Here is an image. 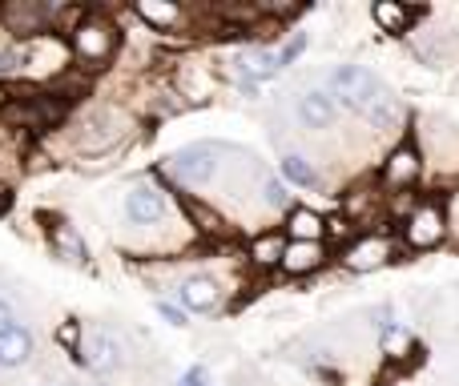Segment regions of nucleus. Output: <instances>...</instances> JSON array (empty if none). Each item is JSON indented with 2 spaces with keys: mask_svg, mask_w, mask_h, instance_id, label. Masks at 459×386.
Listing matches in <instances>:
<instances>
[{
  "mask_svg": "<svg viewBox=\"0 0 459 386\" xmlns=\"http://www.w3.org/2000/svg\"><path fill=\"white\" fill-rule=\"evenodd\" d=\"M178 298H182V306L194 310V314H214V310L222 306V286L210 274H190L178 286Z\"/></svg>",
  "mask_w": 459,
  "mask_h": 386,
  "instance_id": "nucleus-12",
  "label": "nucleus"
},
{
  "mask_svg": "<svg viewBox=\"0 0 459 386\" xmlns=\"http://www.w3.org/2000/svg\"><path fill=\"white\" fill-rule=\"evenodd\" d=\"M32 355H37V339H32L29 326L16 322L8 334H0V366H4V371H21V366H29Z\"/></svg>",
  "mask_w": 459,
  "mask_h": 386,
  "instance_id": "nucleus-13",
  "label": "nucleus"
},
{
  "mask_svg": "<svg viewBox=\"0 0 459 386\" xmlns=\"http://www.w3.org/2000/svg\"><path fill=\"white\" fill-rule=\"evenodd\" d=\"M391 258H395V237L387 234H359L342 245V266L351 274H371V270L387 266Z\"/></svg>",
  "mask_w": 459,
  "mask_h": 386,
  "instance_id": "nucleus-5",
  "label": "nucleus"
},
{
  "mask_svg": "<svg viewBox=\"0 0 459 386\" xmlns=\"http://www.w3.org/2000/svg\"><path fill=\"white\" fill-rule=\"evenodd\" d=\"M69 48L77 61H85L89 69H97V64H105L113 53H117V29H113L105 16H85V21L73 24Z\"/></svg>",
  "mask_w": 459,
  "mask_h": 386,
  "instance_id": "nucleus-3",
  "label": "nucleus"
},
{
  "mask_svg": "<svg viewBox=\"0 0 459 386\" xmlns=\"http://www.w3.org/2000/svg\"><path fill=\"white\" fill-rule=\"evenodd\" d=\"M53 250L61 262H73V266H81L85 262V242H81V234L69 226V221H53Z\"/></svg>",
  "mask_w": 459,
  "mask_h": 386,
  "instance_id": "nucleus-20",
  "label": "nucleus"
},
{
  "mask_svg": "<svg viewBox=\"0 0 459 386\" xmlns=\"http://www.w3.org/2000/svg\"><path fill=\"white\" fill-rule=\"evenodd\" d=\"M379 347H383V355H387V358H407L415 350V339L403 330V326L391 322L387 330H379Z\"/></svg>",
  "mask_w": 459,
  "mask_h": 386,
  "instance_id": "nucleus-23",
  "label": "nucleus"
},
{
  "mask_svg": "<svg viewBox=\"0 0 459 386\" xmlns=\"http://www.w3.org/2000/svg\"><path fill=\"white\" fill-rule=\"evenodd\" d=\"M65 117V105L53 101V97H24V101L8 105L4 109V121L16 129H37V133H45V129H53L56 121Z\"/></svg>",
  "mask_w": 459,
  "mask_h": 386,
  "instance_id": "nucleus-9",
  "label": "nucleus"
},
{
  "mask_svg": "<svg viewBox=\"0 0 459 386\" xmlns=\"http://www.w3.org/2000/svg\"><path fill=\"white\" fill-rule=\"evenodd\" d=\"M423 174V153L415 150L411 142L395 145V150L383 158L379 166V185L383 190H407V185H415V177Z\"/></svg>",
  "mask_w": 459,
  "mask_h": 386,
  "instance_id": "nucleus-10",
  "label": "nucleus"
},
{
  "mask_svg": "<svg viewBox=\"0 0 459 386\" xmlns=\"http://www.w3.org/2000/svg\"><path fill=\"white\" fill-rule=\"evenodd\" d=\"M331 97L355 109L371 129H391L399 117V101L387 89V81L367 64H339L331 73Z\"/></svg>",
  "mask_w": 459,
  "mask_h": 386,
  "instance_id": "nucleus-1",
  "label": "nucleus"
},
{
  "mask_svg": "<svg viewBox=\"0 0 459 386\" xmlns=\"http://www.w3.org/2000/svg\"><path fill=\"white\" fill-rule=\"evenodd\" d=\"M8 205H13V190H8V185H0V213H8Z\"/></svg>",
  "mask_w": 459,
  "mask_h": 386,
  "instance_id": "nucleus-30",
  "label": "nucleus"
},
{
  "mask_svg": "<svg viewBox=\"0 0 459 386\" xmlns=\"http://www.w3.org/2000/svg\"><path fill=\"white\" fill-rule=\"evenodd\" d=\"M286 245H290V237H286V234H274V229H270V234H258L250 245H246V258H250V266L262 270V274H266V270H282Z\"/></svg>",
  "mask_w": 459,
  "mask_h": 386,
  "instance_id": "nucleus-14",
  "label": "nucleus"
},
{
  "mask_svg": "<svg viewBox=\"0 0 459 386\" xmlns=\"http://www.w3.org/2000/svg\"><path fill=\"white\" fill-rule=\"evenodd\" d=\"M178 89H182L190 101H206L210 89H214V81H210L206 69H194V61H186L182 69H178Z\"/></svg>",
  "mask_w": 459,
  "mask_h": 386,
  "instance_id": "nucleus-22",
  "label": "nucleus"
},
{
  "mask_svg": "<svg viewBox=\"0 0 459 386\" xmlns=\"http://www.w3.org/2000/svg\"><path fill=\"white\" fill-rule=\"evenodd\" d=\"M134 13L142 16L145 24H153V29H174V24L182 21V4H178V0H137Z\"/></svg>",
  "mask_w": 459,
  "mask_h": 386,
  "instance_id": "nucleus-19",
  "label": "nucleus"
},
{
  "mask_svg": "<svg viewBox=\"0 0 459 386\" xmlns=\"http://www.w3.org/2000/svg\"><path fill=\"white\" fill-rule=\"evenodd\" d=\"M302 48H307V32H294V37L278 48V64H282V69H286V64H294L302 56Z\"/></svg>",
  "mask_w": 459,
  "mask_h": 386,
  "instance_id": "nucleus-25",
  "label": "nucleus"
},
{
  "mask_svg": "<svg viewBox=\"0 0 459 386\" xmlns=\"http://www.w3.org/2000/svg\"><path fill=\"white\" fill-rule=\"evenodd\" d=\"M21 69H24L21 48H4V53H0V77H16Z\"/></svg>",
  "mask_w": 459,
  "mask_h": 386,
  "instance_id": "nucleus-26",
  "label": "nucleus"
},
{
  "mask_svg": "<svg viewBox=\"0 0 459 386\" xmlns=\"http://www.w3.org/2000/svg\"><path fill=\"white\" fill-rule=\"evenodd\" d=\"M16 326V314H13V306H8L4 298H0V334H8Z\"/></svg>",
  "mask_w": 459,
  "mask_h": 386,
  "instance_id": "nucleus-29",
  "label": "nucleus"
},
{
  "mask_svg": "<svg viewBox=\"0 0 459 386\" xmlns=\"http://www.w3.org/2000/svg\"><path fill=\"white\" fill-rule=\"evenodd\" d=\"M282 182L299 185V190H315V185H318V169L310 166L302 153H282Z\"/></svg>",
  "mask_w": 459,
  "mask_h": 386,
  "instance_id": "nucleus-21",
  "label": "nucleus"
},
{
  "mask_svg": "<svg viewBox=\"0 0 459 386\" xmlns=\"http://www.w3.org/2000/svg\"><path fill=\"white\" fill-rule=\"evenodd\" d=\"M371 21L379 24L383 32H391V37H403V32H411V24H415V8H407L403 0H375Z\"/></svg>",
  "mask_w": 459,
  "mask_h": 386,
  "instance_id": "nucleus-17",
  "label": "nucleus"
},
{
  "mask_svg": "<svg viewBox=\"0 0 459 386\" xmlns=\"http://www.w3.org/2000/svg\"><path fill=\"white\" fill-rule=\"evenodd\" d=\"M230 145H218V142H198V145H186V150H178L174 158H166V174L174 177L178 185H210L218 177V169H222Z\"/></svg>",
  "mask_w": 459,
  "mask_h": 386,
  "instance_id": "nucleus-2",
  "label": "nucleus"
},
{
  "mask_svg": "<svg viewBox=\"0 0 459 386\" xmlns=\"http://www.w3.org/2000/svg\"><path fill=\"white\" fill-rule=\"evenodd\" d=\"M0 21L13 37H45L48 24H53V8L48 4H37V0H8L0 4Z\"/></svg>",
  "mask_w": 459,
  "mask_h": 386,
  "instance_id": "nucleus-7",
  "label": "nucleus"
},
{
  "mask_svg": "<svg viewBox=\"0 0 459 386\" xmlns=\"http://www.w3.org/2000/svg\"><path fill=\"white\" fill-rule=\"evenodd\" d=\"M444 237H447V213L439 202H420L403 218V242L411 250H436Z\"/></svg>",
  "mask_w": 459,
  "mask_h": 386,
  "instance_id": "nucleus-4",
  "label": "nucleus"
},
{
  "mask_svg": "<svg viewBox=\"0 0 459 386\" xmlns=\"http://www.w3.org/2000/svg\"><path fill=\"white\" fill-rule=\"evenodd\" d=\"M234 61L242 64L246 77H250L254 85H262V81H270L274 73H282L278 53H270V48H262V45H250V48H242V53H234Z\"/></svg>",
  "mask_w": 459,
  "mask_h": 386,
  "instance_id": "nucleus-18",
  "label": "nucleus"
},
{
  "mask_svg": "<svg viewBox=\"0 0 459 386\" xmlns=\"http://www.w3.org/2000/svg\"><path fill=\"white\" fill-rule=\"evenodd\" d=\"M169 210H174V202H169L166 190H158V185H150V182L129 185L126 218L134 221V226H161V221L169 218Z\"/></svg>",
  "mask_w": 459,
  "mask_h": 386,
  "instance_id": "nucleus-6",
  "label": "nucleus"
},
{
  "mask_svg": "<svg viewBox=\"0 0 459 386\" xmlns=\"http://www.w3.org/2000/svg\"><path fill=\"white\" fill-rule=\"evenodd\" d=\"M178 386H210V371L206 366H190V371L178 379Z\"/></svg>",
  "mask_w": 459,
  "mask_h": 386,
  "instance_id": "nucleus-28",
  "label": "nucleus"
},
{
  "mask_svg": "<svg viewBox=\"0 0 459 386\" xmlns=\"http://www.w3.org/2000/svg\"><path fill=\"white\" fill-rule=\"evenodd\" d=\"M323 262H326V242H290L286 245V253H282V270L290 278L315 274Z\"/></svg>",
  "mask_w": 459,
  "mask_h": 386,
  "instance_id": "nucleus-15",
  "label": "nucleus"
},
{
  "mask_svg": "<svg viewBox=\"0 0 459 386\" xmlns=\"http://www.w3.org/2000/svg\"><path fill=\"white\" fill-rule=\"evenodd\" d=\"M77 355L85 358L97 374H113L126 366V347H121V339L113 330H105V326H97V330H89L85 339H81Z\"/></svg>",
  "mask_w": 459,
  "mask_h": 386,
  "instance_id": "nucleus-8",
  "label": "nucleus"
},
{
  "mask_svg": "<svg viewBox=\"0 0 459 386\" xmlns=\"http://www.w3.org/2000/svg\"><path fill=\"white\" fill-rule=\"evenodd\" d=\"M286 237H290V242H323L326 237V218L318 210L294 205V210L286 213Z\"/></svg>",
  "mask_w": 459,
  "mask_h": 386,
  "instance_id": "nucleus-16",
  "label": "nucleus"
},
{
  "mask_svg": "<svg viewBox=\"0 0 459 386\" xmlns=\"http://www.w3.org/2000/svg\"><path fill=\"white\" fill-rule=\"evenodd\" d=\"M158 314L166 318L169 326H178V330H182V326H190V322H186V310H182V306H174V302H166V298L158 302Z\"/></svg>",
  "mask_w": 459,
  "mask_h": 386,
  "instance_id": "nucleus-27",
  "label": "nucleus"
},
{
  "mask_svg": "<svg viewBox=\"0 0 459 386\" xmlns=\"http://www.w3.org/2000/svg\"><path fill=\"white\" fill-rule=\"evenodd\" d=\"M262 202L274 205V210H286V213L294 210V205H290V193H286V185L278 182V177H262Z\"/></svg>",
  "mask_w": 459,
  "mask_h": 386,
  "instance_id": "nucleus-24",
  "label": "nucleus"
},
{
  "mask_svg": "<svg viewBox=\"0 0 459 386\" xmlns=\"http://www.w3.org/2000/svg\"><path fill=\"white\" fill-rule=\"evenodd\" d=\"M294 113H299L302 129H310V133H326V129L334 125V117H339V113H334L331 89H302Z\"/></svg>",
  "mask_w": 459,
  "mask_h": 386,
  "instance_id": "nucleus-11",
  "label": "nucleus"
}]
</instances>
